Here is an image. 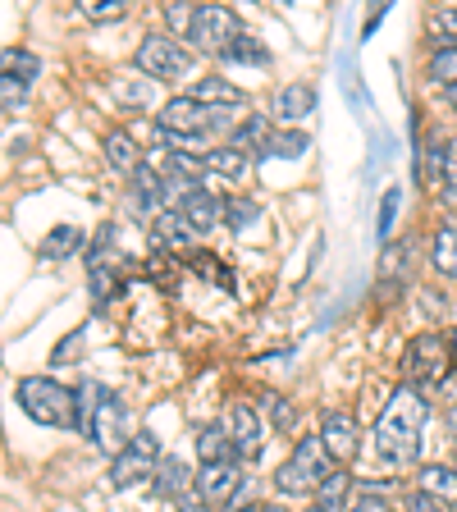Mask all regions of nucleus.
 Listing matches in <instances>:
<instances>
[{
  "label": "nucleus",
  "instance_id": "19",
  "mask_svg": "<svg viewBox=\"0 0 457 512\" xmlns=\"http://www.w3.org/2000/svg\"><path fill=\"white\" fill-rule=\"evenodd\" d=\"M430 266H435V275L457 279V215H448V220L435 229V243H430Z\"/></svg>",
  "mask_w": 457,
  "mask_h": 512
},
{
  "label": "nucleus",
  "instance_id": "36",
  "mask_svg": "<svg viewBox=\"0 0 457 512\" xmlns=\"http://www.w3.org/2000/svg\"><path fill=\"white\" fill-rule=\"evenodd\" d=\"M165 19H170L174 32H183V37H188L192 19H197V5H165Z\"/></svg>",
  "mask_w": 457,
  "mask_h": 512
},
{
  "label": "nucleus",
  "instance_id": "39",
  "mask_svg": "<svg viewBox=\"0 0 457 512\" xmlns=\"http://www.w3.org/2000/svg\"><path fill=\"white\" fill-rule=\"evenodd\" d=\"M407 512H453V508L439 503V499H430V494H421V490H412L407 494Z\"/></svg>",
  "mask_w": 457,
  "mask_h": 512
},
{
  "label": "nucleus",
  "instance_id": "45",
  "mask_svg": "<svg viewBox=\"0 0 457 512\" xmlns=\"http://www.w3.org/2000/svg\"><path fill=\"white\" fill-rule=\"evenodd\" d=\"M448 106H453V110H457V87H448Z\"/></svg>",
  "mask_w": 457,
  "mask_h": 512
},
{
  "label": "nucleus",
  "instance_id": "5",
  "mask_svg": "<svg viewBox=\"0 0 457 512\" xmlns=\"http://www.w3.org/2000/svg\"><path fill=\"white\" fill-rule=\"evenodd\" d=\"M330 471H334V462L316 435V439H302V444L293 448V458L275 471V485H279V494H293V499H298V494H316V485L330 476Z\"/></svg>",
  "mask_w": 457,
  "mask_h": 512
},
{
  "label": "nucleus",
  "instance_id": "32",
  "mask_svg": "<svg viewBox=\"0 0 457 512\" xmlns=\"http://www.w3.org/2000/svg\"><path fill=\"white\" fill-rule=\"evenodd\" d=\"M261 220V211H256V202H247V197H234V202H224V224L229 229H247V224Z\"/></svg>",
  "mask_w": 457,
  "mask_h": 512
},
{
  "label": "nucleus",
  "instance_id": "44",
  "mask_svg": "<svg viewBox=\"0 0 457 512\" xmlns=\"http://www.w3.org/2000/svg\"><path fill=\"white\" fill-rule=\"evenodd\" d=\"M439 389H444V394H448V398H457V366H453V375H448V380H444V384H439Z\"/></svg>",
  "mask_w": 457,
  "mask_h": 512
},
{
  "label": "nucleus",
  "instance_id": "2",
  "mask_svg": "<svg viewBox=\"0 0 457 512\" xmlns=\"http://www.w3.org/2000/svg\"><path fill=\"white\" fill-rule=\"evenodd\" d=\"M78 412H74V430L83 439H92L101 453H110V458H119L128 448V439L138 435L133 430V421H128V407L119 394H110L106 384L96 380H83L78 384Z\"/></svg>",
  "mask_w": 457,
  "mask_h": 512
},
{
  "label": "nucleus",
  "instance_id": "16",
  "mask_svg": "<svg viewBox=\"0 0 457 512\" xmlns=\"http://www.w3.org/2000/svg\"><path fill=\"white\" fill-rule=\"evenodd\" d=\"M188 96L206 110H243V92H238L229 78H197Z\"/></svg>",
  "mask_w": 457,
  "mask_h": 512
},
{
  "label": "nucleus",
  "instance_id": "10",
  "mask_svg": "<svg viewBox=\"0 0 457 512\" xmlns=\"http://www.w3.org/2000/svg\"><path fill=\"white\" fill-rule=\"evenodd\" d=\"M320 444L330 453L334 467H348L357 458V448H362V430H357V416L343 412V407H330V412L320 416Z\"/></svg>",
  "mask_w": 457,
  "mask_h": 512
},
{
  "label": "nucleus",
  "instance_id": "31",
  "mask_svg": "<svg viewBox=\"0 0 457 512\" xmlns=\"http://www.w3.org/2000/svg\"><path fill=\"white\" fill-rule=\"evenodd\" d=\"M78 14H83V19H92V23H115V19H124V14H128V5H124V0H83V5H78Z\"/></svg>",
  "mask_w": 457,
  "mask_h": 512
},
{
  "label": "nucleus",
  "instance_id": "26",
  "mask_svg": "<svg viewBox=\"0 0 457 512\" xmlns=\"http://www.w3.org/2000/svg\"><path fill=\"white\" fill-rule=\"evenodd\" d=\"M202 160H206V174H220V179H243L247 165H252V160L234 147H215V151H206Z\"/></svg>",
  "mask_w": 457,
  "mask_h": 512
},
{
  "label": "nucleus",
  "instance_id": "43",
  "mask_svg": "<svg viewBox=\"0 0 457 512\" xmlns=\"http://www.w3.org/2000/svg\"><path fill=\"white\" fill-rule=\"evenodd\" d=\"M444 426H448V439H453V453H457V403L448 407V416H444Z\"/></svg>",
  "mask_w": 457,
  "mask_h": 512
},
{
  "label": "nucleus",
  "instance_id": "1",
  "mask_svg": "<svg viewBox=\"0 0 457 512\" xmlns=\"http://www.w3.org/2000/svg\"><path fill=\"white\" fill-rule=\"evenodd\" d=\"M430 407L416 389H394L389 403L380 407V421H375V453H380L389 467H412L421 458V435H426Z\"/></svg>",
  "mask_w": 457,
  "mask_h": 512
},
{
  "label": "nucleus",
  "instance_id": "40",
  "mask_svg": "<svg viewBox=\"0 0 457 512\" xmlns=\"http://www.w3.org/2000/svg\"><path fill=\"white\" fill-rule=\"evenodd\" d=\"M170 512H211V503H206V499H202V494L192 490V494H183V499H179V503H174V508H170Z\"/></svg>",
  "mask_w": 457,
  "mask_h": 512
},
{
  "label": "nucleus",
  "instance_id": "14",
  "mask_svg": "<svg viewBox=\"0 0 457 512\" xmlns=\"http://www.w3.org/2000/svg\"><path fill=\"white\" fill-rule=\"evenodd\" d=\"M106 160H110V170L128 174V179H133V174L147 165L138 138H133V133H124V128H110V133H106Z\"/></svg>",
  "mask_w": 457,
  "mask_h": 512
},
{
  "label": "nucleus",
  "instance_id": "41",
  "mask_svg": "<svg viewBox=\"0 0 457 512\" xmlns=\"http://www.w3.org/2000/svg\"><path fill=\"white\" fill-rule=\"evenodd\" d=\"M74 352H83V330H78V334H69V339H64L60 348H55V362H69Z\"/></svg>",
  "mask_w": 457,
  "mask_h": 512
},
{
  "label": "nucleus",
  "instance_id": "12",
  "mask_svg": "<svg viewBox=\"0 0 457 512\" xmlns=\"http://www.w3.org/2000/svg\"><path fill=\"white\" fill-rule=\"evenodd\" d=\"M192 490L202 494L211 508H224V503L243 490V467H238V462H211V467L197 471V485H192Z\"/></svg>",
  "mask_w": 457,
  "mask_h": 512
},
{
  "label": "nucleus",
  "instance_id": "9",
  "mask_svg": "<svg viewBox=\"0 0 457 512\" xmlns=\"http://www.w3.org/2000/svg\"><path fill=\"white\" fill-rule=\"evenodd\" d=\"M238 37V14L229 5H197V19H192L188 42L206 55H224Z\"/></svg>",
  "mask_w": 457,
  "mask_h": 512
},
{
  "label": "nucleus",
  "instance_id": "48",
  "mask_svg": "<svg viewBox=\"0 0 457 512\" xmlns=\"http://www.w3.org/2000/svg\"><path fill=\"white\" fill-rule=\"evenodd\" d=\"M261 512H284V508H279V503H270V508H261Z\"/></svg>",
  "mask_w": 457,
  "mask_h": 512
},
{
  "label": "nucleus",
  "instance_id": "6",
  "mask_svg": "<svg viewBox=\"0 0 457 512\" xmlns=\"http://www.w3.org/2000/svg\"><path fill=\"white\" fill-rule=\"evenodd\" d=\"M133 64H138L147 78H156V83H174V78L192 74V51H183L165 32H147L138 42V51H133Z\"/></svg>",
  "mask_w": 457,
  "mask_h": 512
},
{
  "label": "nucleus",
  "instance_id": "27",
  "mask_svg": "<svg viewBox=\"0 0 457 512\" xmlns=\"http://www.w3.org/2000/svg\"><path fill=\"white\" fill-rule=\"evenodd\" d=\"M37 55L23 51V46H10V51H0V78H19V83H32L37 78Z\"/></svg>",
  "mask_w": 457,
  "mask_h": 512
},
{
  "label": "nucleus",
  "instance_id": "37",
  "mask_svg": "<svg viewBox=\"0 0 457 512\" xmlns=\"http://www.w3.org/2000/svg\"><path fill=\"white\" fill-rule=\"evenodd\" d=\"M348 512H389V499H384L380 490H366L348 503Z\"/></svg>",
  "mask_w": 457,
  "mask_h": 512
},
{
  "label": "nucleus",
  "instance_id": "7",
  "mask_svg": "<svg viewBox=\"0 0 457 512\" xmlns=\"http://www.w3.org/2000/svg\"><path fill=\"white\" fill-rule=\"evenodd\" d=\"M156 467H160V439L151 430H138L124 453L110 458V490H133L138 480H156Z\"/></svg>",
  "mask_w": 457,
  "mask_h": 512
},
{
  "label": "nucleus",
  "instance_id": "24",
  "mask_svg": "<svg viewBox=\"0 0 457 512\" xmlns=\"http://www.w3.org/2000/svg\"><path fill=\"white\" fill-rule=\"evenodd\" d=\"M270 133H275V128H270V119L266 115H247L243 124H238V133L229 142H224V147H234V151H256V156H261V151H266V142H270Z\"/></svg>",
  "mask_w": 457,
  "mask_h": 512
},
{
  "label": "nucleus",
  "instance_id": "18",
  "mask_svg": "<svg viewBox=\"0 0 457 512\" xmlns=\"http://www.w3.org/2000/svg\"><path fill=\"white\" fill-rule=\"evenodd\" d=\"M416 490L453 508V503H457V471L444 467V462H426V467L416 471Z\"/></svg>",
  "mask_w": 457,
  "mask_h": 512
},
{
  "label": "nucleus",
  "instance_id": "11",
  "mask_svg": "<svg viewBox=\"0 0 457 512\" xmlns=\"http://www.w3.org/2000/svg\"><path fill=\"white\" fill-rule=\"evenodd\" d=\"M224 430H229V444H234L238 462H256V458H261V448H266V426H261L256 407L234 403V407H229V421H224Z\"/></svg>",
  "mask_w": 457,
  "mask_h": 512
},
{
  "label": "nucleus",
  "instance_id": "15",
  "mask_svg": "<svg viewBox=\"0 0 457 512\" xmlns=\"http://www.w3.org/2000/svg\"><path fill=\"white\" fill-rule=\"evenodd\" d=\"M110 96H115L119 106L147 110V106H156V78H147V74H110Z\"/></svg>",
  "mask_w": 457,
  "mask_h": 512
},
{
  "label": "nucleus",
  "instance_id": "46",
  "mask_svg": "<svg viewBox=\"0 0 457 512\" xmlns=\"http://www.w3.org/2000/svg\"><path fill=\"white\" fill-rule=\"evenodd\" d=\"M238 512H261V503H243V508H238Z\"/></svg>",
  "mask_w": 457,
  "mask_h": 512
},
{
  "label": "nucleus",
  "instance_id": "21",
  "mask_svg": "<svg viewBox=\"0 0 457 512\" xmlns=\"http://www.w3.org/2000/svg\"><path fill=\"white\" fill-rule=\"evenodd\" d=\"M151 238H156V247H170V252H188L192 229L183 224L179 211H160L156 220H151Z\"/></svg>",
  "mask_w": 457,
  "mask_h": 512
},
{
  "label": "nucleus",
  "instance_id": "49",
  "mask_svg": "<svg viewBox=\"0 0 457 512\" xmlns=\"http://www.w3.org/2000/svg\"><path fill=\"white\" fill-rule=\"evenodd\" d=\"M307 512H325V508H316V503H311V508H307Z\"/></svg>",
  "mask_w": 457,
  "mask_h": 512
},
{
  "label": "nucleus",
  "instance_id": "20",
  "mask_svg": "<svg viewBox=\"0 0 457 512\" xmlns=\"http://www.w3.org/2000/svg\"><path fill=\"white\" fill-rule=\"evenodd\" d=\"M192 485H197V476H192L179 458H160V467H156V494L160 499L179 503L183 494H192Z\"/></svg>",
  "mask_w": 457,
  "mask_h": 512
},
{
  "label": "nucleus",
  "instance_id": "13",
  "mask_svg": "<svg viewBox=\"0 0 457 512\" xmlns=\"http://www.w3.org/2000/svg\"><path fill=\"white\" fill-rule=\"evenodd\" d=\"M174 211L183 215V224H188L192 234H211V229H220V220H224V202L206 188H192Z\"/></svg>",
  "mask_w": 457,
  "mask_h": 512
},
{
  "label": "nucleus",
  "instance_id": "33",
  "mask_svg": "<svg viewBox=\"0 0 457 512\" xmlns=\"http://www.w3.org/2000/svg\"><path fill=\"white\" fill-rule=\"evenodd\" d=\"M439 197H444V206L457 211V138L448 142V151H444V183H439Z\"/></svg>",
  "mask_w": 457,
  "mask_h": 512
},
{
  "label": "nucleus",
  "instance_id": "28",
  "mask_svg": "<svg viewBox=\"0 0 457 512\" xmlns=\"http://www.w3.org/2000/svg\"><path fill=\"white\" fill-rule=\"evenodd\" d=\"M307 147H311V138H307V133H298V128H284V133H270V142H266V151H261V156L298 160Z\"/></svg>",
  "mask_w": 457,
  "mask_h": 512
},
{
  "label": "nucleus",
  "instance_id": "8",
  "mask_svg": "<svg viewBox=\"0 0 457 512\" xmlns=\"http://www.w3.org/2000/svg\"><path fill=\"white\" fill-rule=\"evenodd\" d=\"M87 275H92V298L106 307L110 298H119V288H124V256L115 247V229H101L87 252Z\"/></svg>",
  "mask_w": 457,
  "mask_h": 512
},
{
  "label": "nucleus",
  "instance_id": "38",
  "mask_svg": "<svg viewBox=\"0 0 457 512\" xmlns=\"http://www.w3.org/2000/svg\"><path fill=\"white\" fill-rule=\"evenodd\" d=\"M398 202H403V192H398V188H389V192H384V206H380V234H384V238H389V229H394Z\"/></svg>",
  "mask_w": 457,
  "mask_h": 512
},
{
  "label": "nucleus",
  "instance_id": "4",
  "mask_svg": "<svg viewBox=\"0 0 457 512\" xmlns=\"http://www.w3.org/2000/svg\"><path fill=\"white\" fill-rule=\"evenodd\" d=\"M19 407L37 421V426H74V412H78V398L64 389L60 380H51V375H28V380H19Z\"/></svg>",
  "mask_w": 457,
  "mask_h": 512
},
{
  "label": "nucleus",
  "instance_id": "29",
  "mask_svg": "<svg viewBox=\"0 0 457 512\" xmlns=\"http://www.w3.org/2000/svg\"><path fill=\"white\" fill-rule=\"evenodd\" d=\"M430 78L444 87H457V42H444L430 55Z\"/></svg>",
  "mask_w": 457,
  "mask_h": 512
},
{
  "label": "nucleus",
  "instance_id": "47",
  "mask_svg": "<svg viewBox=\"0 0 457 512\" xmlns=\"http://www.w3.org/2000/svg\"><path fill=\"white\" fill-rule=\"evenodd\" d=\"M448 343H453V357H457V330H453V334H448Z\"/></svg>",
  "mask_w": 457,
  "mask_h": 512
},
{
  "label": "nucleus",
  "instance_id": "34",
  "mask_svg": "<svg viewBox=\"0 0 457 512\" xmlns=\"http://www.w3.org/2000/svg\"><path fill=\"white\" fill-rule=\"evenodd\" d=\"M266 412H270V421H275L279 435H288V430H293V416H298V407L288 403L284 394H266Z\"/></svg>",
  "mask_w": 457,
  "mask_h": 512
},
{
  "label": "nucleus",
  "instance_id": "17",
  "mask_svg": "<svg viewBox=\"0 0 457 512\" xmlns=\"http://www.w3.org/2000/svg\"><path fill=\"white\" fill-rule=\"evenodd\" d=\"M311 110H316V87L311 83H288L275 92V119H284V124H298Z\"/></svg>",
  "mask_w": 457,
  "mask_h": 512
},
{
  "label": "nucleus",
  "instance_id": "42",
  "mask_svg": "<svg viewBox=\"0 0 457 512\" xmlns=\"http://www.w3.org/2000/svg\"><path fill=\"white\" fill-rule=\"evenodd\" d=\"M430 23H435V32H453L457 37V10H439Z\"/></svg>",
  "mask_w": 457,
  "mask_h": 512
},
{
  "label": "nucleus",
  "instance_id": "22",
  "mask_svg": "<svg viewBox=\"0 0 457 512\" xmlns=\"http://www.w3.org/2000/svg\"><path fill=\"white\" fill-rule=\"evenodd\" d=\"M37 252H42V261H69L74 252H83V229L78 224H55Z\"/></svg>",
  "mask_w": 457,
  "mask_h": 512
},
{
  "label": "nucleus",
  "instance_id": "25",
  "mask_svg": "<svg viewBox=\"0 0 457 512\" xmlns=\"http://www.w3.org/2000/svg\"><path fill=\"white\" fill-rule=\"evenodd\" d=\"M348 494H352V476H348V467H334L330 476H325V480L316 485V508H325V512H343Z\"/></svg>",
  "mask_w": 457,
  "mask_h": 512
},
{
  "label": "nucleus",
  "instance_id": "35",
  "mask_svg": "<svg viewBox=\"0 0 457 512\" xmlns=\"http://www.w3.org/2000/svg\"><path fill=\"white\" fill-rule=\"evenodd\" d=\"M23 106H28V83H19V78H0V115L23 110Z\"/></svg>",
  "mask_w": 457,
  "mask_h": 512
},
{
  "label": "nucleus",
  "instance_id": "23",
  "mask_svg": "<svg viewBox=\"0 0 457 512\" xmlns=\"http://www.w3.org/2000/svg\"><path fill=\"white\" fill-rule=\"evenodd\" d=\"M197 458H202V467H211V462H238L234 444H229V430L224 426H202L197 430Z\"/></svg>",
  "mask_w": 457,
  "mask_h": 512
},
{
  "label": "nucleus",
  "instance_id": "3",
  "mask_svg": "<svg viewBox=\"0 0 457 512\" xmlns=\"http://www.w3.org/2000/svg\"><path fill=\"white\" fill-rule=\"evenodd\" d=\"M453 366H457L453 343H448V334H439V330L416 334V339L407 343V352H403V380H407V389L444 384L448 375H453Z\"/></svg>",
  "mask_w": 457,
  "mask_h": 512
},
{
  "label": "nucleus",
  "instance_id": "30",
  "mask_svg": "<svg viewBox=\"0 0 457 512\" xmlns=\"http://www.w3.org/2000/svg\"><path fill=\"white\" fill-rule=\"evenodd\" d=\"M220 60H234V64H266L270 55H266V46L256 42V37H247V32H238L234 37V46L220 55Z\"/></svg>",
  "mask_w": 457,
  "mask_h": 512
}]
</instances>
